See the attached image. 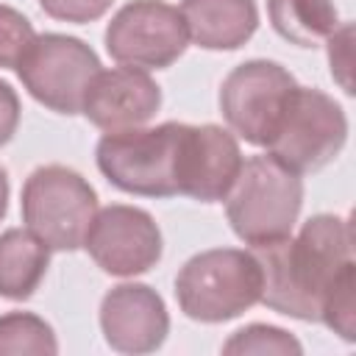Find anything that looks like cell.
<instances>
[{
  "mask_svg": "<svg viewBox=\"0 0 356 356\" xmlns=\"http://www.w3.org/2000/svg\"><path fill=\"white\" fill-rule=\"evenodd\" d=\"M261 264V303L278 314L320 323V309L331 289L350 273L353 231L350 220L339 214H314L303 222L298 236H284L253 248Z\"/></svg>",
  "mask_w": 356,
  "mask_h": 356,
  "instance_id": "1",
  "label": "cell"
},
{
  "mask_svg": "<svg viewBox=\"0 0 356 356\" xmlns=\"http://www.w3.org/2000/svg\"><path fill=\"white\" fill-rule=\"evenodd\" d=\"M303 206V181L270 153L242 161L225 195V217L234 234L250 245H270L292 234Z\"/></svg>",
  "mask_w": 356,
  "mask_h": 356,
  "instance_id": "2",
  "label": "cell"
},
{
  "mask_svg": "<svg viewBox=\"0 0 356 356\" xmlns=\"http://www.w3.org/2000/svg\"><path fill=\"white\" fill-rule=\"evenodd\" d=\"M261 264L253 250H200L175 275V300L189 320L225 323L261 303Z\"/></svg>",
  "mask_w": 356,
  "mask_h": 356,
  "instance_id": "3",
  "label": "cell"
},
{
  "mask_svg": "<svg viewBox=\"0 0 356 356\" xmlns=\"http://www.w3.org/2000/svg\"><path fill=\"white\" fill-rule=\"evenodd\" d=\"M186 122H161L156 128L106 131L95 147L103 178L120 192L139 197L178 195V159Z\"/></svg>",
  "mask_w": 356,
  "mask_h": 356,
  "instance_id": "4",
  "label": "cell"
},
{
  "mask_svg": "<svg viewBox=\"0 0 356 356\" xmlns=\"http://www.w3.org/2000/svg\"><path fill=\"white\" fill-rule=\"evenodd\" d=\"M22 222L50 250H78L97 211V192L92 184L64 164L36 167L19 195Z\"/></svg>",
  "mask_w": 356,
  "mask_h": 356,
  "instance_id": "5",
  "label": "cell"
},
{
  "mask_svg": "<svg viewBox=\"0 0 356 356\" xmlns=\"http://www.w3.org/2000/svg\"><path fill=\"white\" fill-rule=\"evenodd\" d=\"M345 142L348 117L342 106L314 86L295 83L264 147L284 167L298 175H306L331 164L345 147Z\"/></svg>",
  "mask_w": 356,
  "mask_h": 356,
  "instance_id": "6",
  "label": "cell"
},
{
  "mask_svg": "<svg viewBox=\"0 0 356 356\" xmlns=\"http://www.w3.org/2000/svg\"><path fill=\"white\" fill-rule=\"evenodd\" d=\"M100 72L97 53L78 36L42 33L33 39L17 75L28 95L56 114H78L92 78Z\"/></svg>",
  "mask_w": 356,
  "mask_h": 356,
  "instance_id": "7",
  "label": "cell"
},
{
  "mask_svg": "<svg viewBox=\"0 0 356 356\" xmlns=\"http://www.w3.org/2000/svg\"><path fill=\"white\" fill-rule=\"evenodd\" d=\"M106 50L114 61L139 70H164L175 64L189 33L175 6L164 0H131L106 25Z\"/></svg>",
  "mask_w": 356,
  "mask_h": 356,
  "instance_id": "8",
  "label": "cell"
},
{
  "mask_svg": "<svg viewBox=\"0 0 356 356\" xmlns=\"http://www.w3.org/2000/svg\"><path fill=\"white\" fill-rule=\"evenodd\" d=\"M292 89L295 78L286 67L267 58H250L225 75L220 86V111L239 139L264 147Z\"/></svg>",
  "mask_w": 356,
  "mask_h": 356,
  "instance_id": "9",
  "label": "cell"
},
{
  "mask_svg": "<svg viewBox=\"0 0 356 356\" xmlns=\"http://www.w3.org/2000/svg\"><path fill=\"white\" fill-rule=\"evenodd\" d=\"M83 248L103 273L120 278H134L153 270L164 253L161 228L156 220L145 209L125 203H111L95 211Z\"/></svg>",
  "mask_w": 356,
  "mask_h": 356,
  "instance_id": "10",
  "label": "cell"
},
{
  "mask_svg": "<svg viewBox=\"0 0 356 356\" xmlns=\"http://www.w3.org/2000/svg\"><path fill=\"white\" fill-rule=\"evenodd\" d=\"M242 161L239 142L228 128L214 122L186 125L178 159V195L200 203L225 200Z\"/></svg>",
  "mask_w": 356,
  "mask_h": 356,
  "instance_id": "11",
  "label": "cell"
},
{
  "mask_svg": "<svg viewBox=\"0 0 356 356\" xmlns=\"http://www.w3.org/2000/svg\"><path fill=\"white\" fill-rule=\"evenodd\" d=\"M100 331L117 353H153L170 334L161 295L147 284H117L100 300Z\"/></svg>",
  "mask_w": 356,
  "mask_h": 356,
  "instance_id": "12",
  "label": "cell"
},
{
  "mask_svg": "<svg viewBox=\"0 0 356 356\" xmlns=\"http://www.w3.org/2000/svg\"><path fill=\"white\" fill-rule=\"evenodd\" d=\"M159 106L161 89L147 70L122 64L114 70H100L92 78L81 114L100 131H125L153 120Z\"/></svg>",
  "mask_w": 356,
  "mask_h": 356,
  "instance_id": "13",
  "label": "cell"
},
{
  "mask_svg": "<svg viewBox=\"0 0 356 356\" xmlns=\"http://www.w3.org/2000/svg\"><path fill=\"white\" fill-rule=\"evenodd\" d=\"M178 11L203 50H239L259 28L256 0H184Z\"/></svg>",
  "mask_w": 356,
  "mask_h": 356,
  "instance_id": "14",
  "label": "cell"
},
{
  "mask_svg": "<svg viewBox=\"0 0 356 356\" xmlns=\"http://www.w3.org/2000/svg\"><path fill=\"white\" fill-rule=\"evenodd\" d=\"M50 264V248L28 228L0 234V298L28 300Z\"/></svg>",
  "mask_w": 356,
  "mask_h": 356,
  "instance_id": "15",
  "label": "cell"
},
{
  "mask_svg": "<svg viewBox=\"0 0 356 356\" xmlns=\"http://www.w3.org/2000/svg\"><path fill=\"white\" fill-rule=\"evenodd\" d=\"M273 31L298 47H317L339 28L334 0H267Z\"/></svg>",
  "mask_w": 356,
  "mask_h": 356,
  "instance_id": "16",
  "label": "cell"
},
{
  "mask_svg": "<svg viewBox=\"0 0 356 356\" xmlns=\"http://www.w3.org/2000/svg\"><path fill=\"white\" fill-rule=\"evenodd\" d=\"M53 356L58 353V339L39 314L33 312H8L0 314V356Z\"/></svg>",
  "mask_w": 356,
  "mask_h": 356,
  "instance_id": "17",
  "label": "cell"
},
{
  "mask_svg": "<svg viewBox=\"0 0 356 356\" xmlns=\"http://www.w3.org/2000/svg\"><path fill=\"white\" fill-rule=\"evenodd\" d=\"M222 353H284V356H300L303 345L284 328L267 325V323H250L239 331H234L222 342Z\"/></svg>",
  "mask_w": 356,
  "mask_h": 356,
  "instance_id": "18",
  "label": "cell"
},
{
  "mask_svg": "<svg viewBox=\"0 0 356 356\" xmlns=\"http://www.w3.org/2000/svg\"><path fill=\"white\" fill-rule=\"evenodd\" d=\"M320 323H325L345 342L356 339V273L345 275L320 309Z\"/></svg>",
  "mask_w": 356,
  "mask_h": 356,
  "instance_id": "19",
  "label": "cell"
},
{
  "mask_svg": "<svg viewBox=\"0 0 356 356\" xmlns=\"http://www.w3.org/2000/svg\"><path fill=\"white\" fill-rule=\"evenodd\" d=\"M33 39H36V31L31 19L22 11L0 3V67L17 70V64L22 61Z\"/></svg>",
  "mask_w": 356,
  "mask_h": 356,
  "instance_id": "20",
  "label": "cell"
},
{
  "mask_svg": "<svg viewBox=\"0 0 356 356\" xmlns=\"http://www.w3.org/2000/svg\"><path fill=\"white\" fill-rule=\"evenodd\" d=\"M328 44V64H331V78L342 86L345 95H353V25L339 22V28L325 39Z\"/></svg>",
  "mask_w": 356,
  "mask_h": 356,
  "instance_id": "21",
  "label": "cell"
},
{
  "mask_svg": "<svg viewBox=\"0 0 356 356\" xmlns=\"http://www.w3.org/2000/svg\"><path fill=\"white\" fill-rule=\"evenodd\" d=\"M114 0H39L42 11L58 22H75V25H86L100 19Z\"/></svg>",
  "mask_w": 356,
  "mask_h": 356,
  "instance_id": "22",
  "label": "cell"
},
{
  "mask_svg": "<svg viewBox=\"0 0 356 356\" xmlns=\"http://www.w3.org/2000/svg\"><path fill=\"white\" fill-rule=\"evenodd\" d=\"M19 97L14 92V86L8 81H0V147L11 142V136L17 134L19 125Z\"/></svg>",
  "mask_w": 356,
  "mask_h": 356,
  "instance_id": "23",
  "label": "cell"
},
{
  "mask_svg": "<svg viewBox=\"0 0 356 356\" xmlns=\"http://www.w3.org/2000/svg\"><path fill=\"white\" fill-rule=\"evenodd\" d=\"M6 211H8V172L0 164V220L6 217Z\"/></svg>",
  "mask_w": 356,
  "mask_h": 356,
  "instance_id": "24",
  "label": "cell"
}]
</instances>
